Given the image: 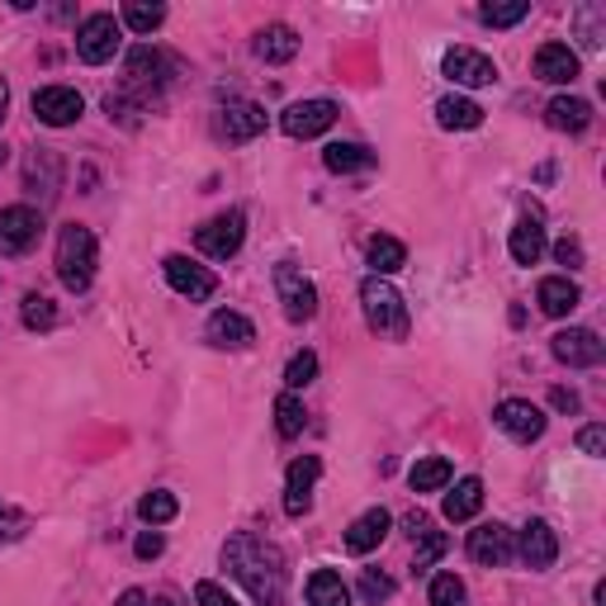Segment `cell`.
<instances>
[{
  "instance_id": "cell-14",
  "label": "cell",
  "mask_w": 606,
  "mask_h": 606,
  "mask_svg": "<svg viewBox=\"0 0 606 606\" xmlns=\"http://www.w3.org/2000/svg\"><path fill=\"white\" fill-rule=\"evenodd\" d=\"M317 474H323V459L317 455H299L290 474H284V517H303L313 507V484H317Z\"/></svg>"
},
{
  "instance_id": "cell-2",
  "label": "cell",
  "mask_w": 606,
  "mask_h": 606,
  "mask_svg": "<svg viewBox=\"0 0 606 606\" xmlns=\"http://www.w3.org/2000/svg\"><path fill=\"white\" fill-rule=\"evenodd\" d=\"M360 313H365V323H370V332H379V337H389V342H403L408 327H412L403 294L379 275H370L360 284Z\"/></svg>"
},
{
  "instance_id": "cell-35",
  "label": "cell",
  "mask_w": 606,
  "mask_h": 606,
  "mask_svg": "<svg viewBox=\"0 0 606 606\" xmlns=\"http://www.w3.org/2000/svg\"><path fill=\"white\" fill-rule=\"evenodd\" d=\"M175 512H181V502H175L166 488L142 493V502H138V517L148 521V526H166V521H175Z\"/></svg>"
},
{
  "instance_id": "cell-31",
  "label": "cell",
  "mask_w": 606,
  "mask_h": 606,
  "mask_svg": "<svg viewBox=\"0 0 606 606\" xmlns=\"http://www.w3.org/2000/svg\"><path fill=\"white\" fill-rule=\"evenodd\" d=\"M309 606H350V587L337 569H317L309 578Z\"/></svg>"
},
{
  "instance_id": "cell-18",
  "label": "cell",
  "mask_w": 606,
  "mask_h": 606,
  "mask_svg": "<svg viewBox=\"0 0 606 606\" xmlns=\"http://www.w3.org/2000/svg\"><path fill=\"white\" fill-rule=\"evenodd\" d=\"M218 123H223V138L228 142H251L266 133V109L257 100H228Z\"/></svg>"
},
{
  "instance_id": "cell-12",
  "label": "cell",
  "mask_w": 606,
  "mask_h": 606,
  "mask_svg": "<svg viewBox=\"0 0 606 606\" xmlns=\"http://www.w3.org/2000/svg\"><path fill=\"white\" fill-rule=\"evenodd\" d=\"M337 115H342V109L332 100H299V105H290L280 115V129L290 138H317V133H327L332 123H337Z\"/></svg>"
},
{
  "instance_id": "cell-44",
  "label": "cell",
  "mask_w": 606,
  "mask_h": 606,
  "mask_svg": "<svg viewBox=\"0 0 606 606\" xmlns=\"http://www.w3.org/2000/svg\"><path fill=\"white\" fill-rule=\"evenodd\" d=\"M554 261H560V266H583V242H578V237H564V242L560 247H554Z\"/></svg>"
},
{
  "instance_id": "cell-3",
  "label": "cell",
  "mask_w": 606,
  "mask_h": 606,
  "mask_svg": "<svg viewBox=\"0 0 606 606\" xmlns=\"http://www.w3.org/2000/svg\"><path fill=\"white\" fill-rule=\"evenodd\" d=\"M57 280L67 284L72 294L90 290L95 280V232L82 228V223H67V228L57 232Z\"/></svg>"
},
{
  "instance_id": "cell-46",
  "label": "cell",
  "mask_w": 606,
  "mask_h": 606,
  "mask_svg": "<svg viewBox=\"0 0 606 606\" xmlns=\"http://www.w3.org/2000/svg\"><path fill=\"white\" fill-rule=\"evenodd\" d=\"M550 403L560 408V412H578V393H573V389H554V393H550Z\"/></svg>"
},
{
  "instance_id": "cell-30",
  "label": "cell",
  "mask_w": 606,
  "mask_h": 606,
  "mask_svg": "<svg viewBox=\"0 0 606 606\" xmlns=\"http://www.w3.org/2000/svg\"><path fill=\"white\" fill-rule=\"evenodd\" d=\"M365 261H370V270L379 280L393 275V270L408 266V247L398 242V237H370V247H365Z\"/></svg>"
},
{
  "instance_id": "cell-37",
  "label": "cell",
  "mask_w": 606,
  "mask_h": 606,
  "mask_svg": "<svg viewBox=\"0 0 606 606\" xmlns=\"http://www.w3.org/2000/svg\"><path fill=\"white\" fill-rule=\"evenodd\" d=\"M526 14H531V0H512V6H484L478 10V20H484L488 29H512L521 24Z\"/></svg>"
},
{
  "instance_id": "cell-32",
  "label": "cell",
  "mask_w": 606,
  "mask_h": 606,
  "mask_svg": "<svg viewBox=\"0 0 606 606\" xmlns=\"http://www.w3.org/2000/svg\"><path fill=\"white\" fill-rule=\"evenodd\" d=\"M455 478V469H451V459H441V455H426V459H418L412 465V474H408V484H412V493H436V488H445Z\"/></svg>"
},
{
  "instance_id": "cell-24",
  "label": "cell",
  "mask_w": 606,
  "mask_h": 606,
  "mask_svg": "<svg viewBox=\"0 0 606 606\" xmlns=\"http://www.w3.org/2000/svg\"><path fill=\"white\" fill-rule=\"evenodd\" d=\"M545 123L560 133H583L587 123H593V105L578 100V95H554L545 105Z\"/></svg>"
},
{
  "instance_id": "cell-17",
  "label": "cell",
  "mask_w": 606,
  "mask_h": 606,
  "mask_svg": "<svg viewBox=\"0 0 606 606\" xmlns=\"http://www.w3.org/2000/svg\"><path fill=\"white\" fill-rule=\"evenodd\" d=\"M166 280H171V290L175 294H185L190 303H204V299H214V290H218V280L209 275L204 266H195L190 257H166Z\"/></svg>"
},
{
  "instance_id": "cell-13",
  "label": "cell",
  "mask_w": 606,
  "mask_h": 606,
  "mask_svg": "<svg viewBox=\"0 0 606 606\" xmlns=\"http://www.w3.org/2000/svg\"><path fill=\"white\" fill-rule=\"evenodd\" d=\"M441 72L451 76L455 86H469V90L498 82V67H493V57H484L478 47H451V53H445V62H441Z\"/></svg>"
},
{
  "instance_id": "cell-49",
  "label": "cell",
  "mask_w": 606,
  "mask_h": 606,
  "mask_svg": "<svg viewBox=\"0 0 606 606\" xmlns=\"http://www.w3.org/2000/svg\"><path fill=\"white\" fill-rule=\"evenodd\" d=\"M148 606H175V602H171V597H152Z\"/></svg>"
},
{
  "instance_id": "cell-27",
  "label": "cell",
  "mask_w": 606,
  "mask_h": 606,
  "mask_svg": "<svg viewBox=\"0 0 606 606\" xmlns=\"http://www.w3.org/2000/svg\"><path fill=\"white\" fill-rule=\"evenodd\" d=\"M436 123L451 133H469L484 123V109H478L469 95H445V100H436Z\"/></svg>"
},
{
  "instance_id": "cell-28",
  "label": "cell",
  "mask_w": 606,
  "mask_h": 606,
  "mask_svg": "<svg viewBox=\"0 0 606 606\" xmlns=\"http://www.w3.org/2000/svg\"><path fill=\"white\" fill-rule=\"evenodd\" d=\"M294 53H299V34L290 24H266L257 34V57L270 62V67H284Z\"/></svg>"
},
{
  "instance_id": "cell-7",
  "label": "cell",
  "mask_w": 606,
  "mask_h": 606,
  "mask_svg": "<svg viewBox=\"0 0 606 606\" xmlns=\"http://www.w3.org/2000/svg\"><path fill=\"white\" fill-rule=\"evenodd\" d=\"M242 237H247V218L232 209V214H218V218L204 223V228L195 232V247H199L209 261H228V257H237V251H242Z\"/></svg>"
},
{
  "instance_id": "cell-38",
  "label": "cell",
  "mask_w": 606,
  "mask_h": 606,
  "mask_svg": "<svg viewBox=\"0 0 606 606\" xmlns=\"http://www.w3.org/2000/svg\"><path fill=\"white\" fill-rule=\"evenodd\" d=\"M313 379H317V356L313 350H299V356L284 365V385H290V393H294V389H309Z\"/></svg>"
},
{
  "instance_id": "cell-9",
  "label": "cell",
  "mask_w": 606,
  "mask_h": 606,
  "mask_svg": "<svg viewBox=\"0 0 606 606\" xmlns=\"http://www.w3.org/2000/svg\"><path fill=\"white\" fill-rule=\"evenodd\" d=\"M512 560H521L531 573H545L560 560V535L550 531V521H526L521 535L512 540Z\"/></svg>"
},
{
  "instance_id": "cell-39",
  "label": "cell",
  "mask_w": 606,
  "mask_h": 606,
  "mask_svg": "<svg viewBox=\"0 0 606 606\" xmlns=\"http://www.w3.org/2000/svg\"><path fill=\"white\" fill-rule=\"evenodd\" d=\"M469 593H465V583L455 578V573H436L432 578V606H465Z\"/></svg>"
},
{
  "instance_id": "cell-20",
  "label": "cell",
  "mask_w": 606,
  "mask_h": 606,
  "mask_svg": "<svg viewBox=\"0 0 606 606\" xmlns=\"http://www.w3.org/2000/svg\"><path fill=\"white\" fill-rule=\"evenodd\" d=\"M535 76L550 86H573L578 82V53L569 43H545L535 53Z\"/></svg>"
},
{
  "instance_id": "cell-42",
  "label": "cell",
  "mask_w": 606,
  "mask_h": 606,
  "mask_svg": "<svg viewBox=\"0 0 606 606\" xmlns=\"http://www.w3.org/2000/svg\"><path fill=\"white\" fill-rule=\"evenodd\" d=\"M195 602H199V606H242V602L228 593V587H218V583H209V578L195 587Z\"/></svg>"
},
{
  "instance_id": "cell-23",
  "label": "cell",
  "mask_w": 606,
  "mask_h": 606,
  "mask_svg": "<svg viewBox=\"0 0 606 606\" xmlns=\"http://www.w3.org/2000/svg\"><path fill=\"white\" fill-rule=\"evenodd\" d=\"M507 251H512L517 266H535L540 257H545V223H540V214H526L512 237H507Z\"/></svg>"
},
{
  "instance_id": "cell-8",
  "label": "cell",
  "mask_w": 606,
  "mask_h": 606,
  "mask_svg": "<svg viewBox=\"0 0 606 606\" xmlns=\"http://www.w3.org/2000/svg\"><path fill=\"white\" fill-rule=\"evenodd\" d=\"M166 57L156 53L152 43H142V47H133L129 53V62H123V95H142L148 100L152 90H162L166 86Z\"/></svg>"
},
{
  "instance_id": "cell-43",
  "label": "cell",
  "mask_w": 606,
  "mask_h": 606,
  "mask_svg": "<svg viewBox=\"0 0 606 606\" xmlns=\"http://www.w3.org/2000/svg\"><path fill=\"white\" fill-rule=\"evenodd\" d=\"M578 451H583V455H593V459L606 455V426H597V422H593V426H583V432H578Z\"/></svg>"
},
{
  "instance_id": "cell-15",
  "label": "cell",
  "mask_w": 606,
  "mask_h": 606,
  "mask_svg": "<svg viewBox=\"0 0 606 606\" xmlns=\"http://www.w3.org/2000/svg\"><path fill=\"white\" fill-rule=\"evenodd\" d=\"M554 356L573 365V370H593V365H602L606 346L593 327H564V332H554Z\"/></svg>"
},
{
  "instance_id": "cell-45",
  "label": "cell",
  "mask_w": 606,
  "mask_h": 606,
  "mask_svg": "<svg viewBox=\"0 0 606 606\" xmlns=\"http://www.w3.org/2000/svg\"><path fill=\"white\" fill-rule=\"evenodd\" d=\"M162 550H166V540L156 535V531H142V535H138V545H133L138 560H156V554H162Z\"/></svg>"
},
{
  "instance_id": "cell-25",
  "label": "cell",
  "mask_w": 606,
  "mask_h": 606,
  "mask_svg": "<svg viewBox=\"0 0 606 606\" xmlns=\"http://www.w3.org/2000/svg\"><path fill=\"white\" fill-rule=\"evenodd\" d=\"M535 303H540V313H550V317H569L583 303V294H578V284H573L569 275H550V280H540Z\"/></svg>"
},
{
  "instance_id": "cell-40",
  "label": "cell",
  "mask_w": 606,
  "mask_h": 606,
  "mask_svg": "<svg viewBox=\"0 0 606 606\" xmlns=\"http://www.w3.org/2000/svg\"><path fill=\"white\" fill-rule=\"evenodd\" d=\"M360 597L370 602V606L389 602V597H393V578H389V573H379V569H365V573H360Z\"/></svg>"
},
{
  "instance_id": "cell-11",
  "label": "cell",
  "mask_w": 606,
  "mask_h": 606,
  "mask_svg": "<svg viewBox=\"0 0 606 606\" xmlns=\"http://www.w3.org/2000/svg\"><path fill=\"white\" fill-rule=\"evenodd\" d=\"M493 422H498L502 432L512 436V441H521V445H531V441L545 436V412H540L531 398H507V403H498Z\"/></svg>"
},
{
  "instance_id": "cell-19",
  "label": "cell",
  "mask_w": 606,
  "mask_h": 606,
  "mask_svg": "<svg viewBox=\"0 0 606 606\" xmlns=\"http://www.w3.org/2000/svg\"><path fill=\"white\" fill-rule=\"evenodd\" d=\"M204 337H209V346H218V350H247L251 342H257V327H251L242 313L218 309L209 317V327H204Z\"/></svg>"
},
{
  "instance_id": "cell-34",
  "label": "cell",
  "mask_w": 606,
  "mask_h": 606,
  "mask_svg": "<svg viewBox=\"0 0 606 606\" xmlns=\"http://www.w3.org/2000/svg\"><path fill=\"white\" fill-rule=\"evenodd\" d=\"M303 422H309V412H303L299 393H280V398H275V432H280L284 441H294V436L303 432Z\"/></svg>"
},
{
  "instance_id": "cell-48",
  "label": "cell",
  "mask_w": 606,
  "mask_h": 606,
  "mask_svg": "<svg viewBox=\"0 0 606 606\" xmlns=\"http://www.w3.org/2000/svg\"><path fill=\"white\" fill-rule=\"evenodd\" d=\"M6 109H10V86L0 82V123H6Z\"/></svg>"
},
{
  "instance_id": "cell-21",
  "label": "cell",
  "mask_w": 606,
  "mask_h": 606,
  "mask_svg": "<svg viewBox=\"0 0 606 606\" xmlns=\"http://www.w3.org/2000/svg\"><path fill=\"white\" fill-rule=\"evenodd\" d=\"M389 526L393 517L385 512V507H370V512H360L356 521H350V531H346V550L350 554H370L385 545V535H389Z\"/></svg>"
},
{
  "instance_id": "cell-4",
  "label": "cell",
  "mask_w": 606,
  "mask_h": 606,
  "mask_svg": "<svg viewBox=\"0 0 606 606\" xmlns=\"http://www.w3.org/2000/svg\"><path fill=\"white\" fill-rule=\"evenodd\" d=\"M275 294H280V309H284L290 323H309V317H317V284L303 275L294 261L275 266Z\"/></svg>"
},
{
  "instance_id": "cell-26",
  "label": "cell",
  "mask_w": 606,
  "mask_h": 606,
  "mask_svg": "<svg viewBox=\"0 0 606 606\" xmlns=\"http://www.w3.org/2000/svg\"><path fill=\"white\" fill-rule=\"evenodd\" d=\"M478 507H484V478H459V484L445 493V521H474L478 517Z\"/></svg>"
},
{
  "instance_id": "cell-10",
  "label": "cell",
  "mask_w": 606,
  "mask_h": 606,
  "mask_svg": "<svg viewBox=\"0 0 606 606\" xmlns=\"http://www.w3.org/2000/svg\"><path fill=\"white\" fill-rule=\"evenodd\" d=\"M82 115H86L82 90H72V86H43V90H34V119L47 123V129H67V123H76Z\"/></svg>"
},
{
  "instance_id": "cell-50",
  "label": "cell",
  "mask_w": 606,
  "mask_h": 606,
  "mask_svg": "<svg viewBox=\"0 0 606 606\" xmlns=\"http://www.w3.org/2000/svg\"><path fill=\"white\" fill-rule=\"evenodd\" d=\"M0 166H6V148H0Z\"/></svg>"
},
{
  "instance_id": "cell-41",
  "label": "cell",
  "mask_w": 606,
  "mask_h": 606,
  "mask_svg": "<svg viewBox=\"0 0 606 606\" xmlns=\"http://www.w3.org/2000/svg\"><path fill=\"white\" fill-rule=\"evenodd\" d=\"M573 20H578V29H583V47H602V24H606V10L602 6H583L578 14H573Z\"/></svg>"
},
{
  "instance_id": "cell-29",
  "label": "cell",
  "mask_w": 606,
  "mask_h": 606,
  "mask_svg": "<svg viewBox=\"0 0 606 606\" xmlns=\"http://www.w3.org/2000/svg\"><path fill=\"white\" fill-rule=\"evenodd\" d=\"M323 162L327 171H337V175H350V171H370L379 156L365 148V142H332V148L323 152Z\"/></svg>"
},
{
  "instance_id": "cell-33",
  "label": "cell",
  "mask_w": 606,
  "mask_h": 606,
  "mask_svg": "<svg viewBox=\"0 0 606 606\" xmlns=\"http://www.w3.org/2000/svg\"><path fill=\"white\" fill-rule=\"evenodd\" d=\"M162 20H166V6H148V0H129V6H123V29H133V34H152V29H162Z\"/></svg>"
},
{
  "instance_id": "cell-5",
  "label": "cell",
  "mask_w": 606,
  "mask_h": 606,
  "mask_svg": "<svg viewBox=\"0 0 606 606\" xmlns=\"http://www.w3.org/2000/svg\"><path fill=\"white\" fill-rule=\"evenodd\" d=\"M119 43H123V24L115 14H86L82 29H76V53H82V62H90V67L115 57Z\"/></svg>"
},
{
  "instance_id": "cell-47",
  "label": "cell",
  "mask_w": 606,
  "mask_h": 606,
  "mask_svg": "<svg viewBox=\"0 0 606 606\" xmlns=\"http://www.w3.org/2000/svg\"><path fill=\"white\" fill-rule=\"evenodd\" d=\"M119 606H148V593H138V587H129V593L119 597Z\"/></svg>"
},
{
  "instance_id": "cell-1",
  "label": "cell",
  "mask_w": 606,
  "mask_h": 606,
  "mask_svg": "<svg viewBox=\"0 0 606 606\" xmlns=\"http://www.w3.org/2000/svg\"><path fill=\"white\" fill-rule=\"evenodd\" d=\"M223 564H228V573L261 606H280L284 583H290V569H284L280 545H270V540L257 535V531H237L228 545H223Z\"/></svg>"
},
{
  "instance_id": "cell-36",
  "label": "cell",
  "mask_w": 606,
  "mask_h": 606,
  "mask_svg": "<svg viewBox=\"0 0 606 606\" xmlns=\"http://www.w3.org/2000/svg\"><path fill=\"white\" fill-rule=\"evenodd\" d=\"M24 327H29V332L57 327V303L47 299V294H29V299H24Z\"/></svg>"
},
{
  "instance_id": "cell-16",
  "label": "cell",
  "mask_w": 606,
  "mask_h": 606,
  "mask_svg": "<svg viewBox=\"0 0 606 606\" xmlns=\"http://www.w3.org/2000/svg\"><path fill=\"white\" fill-rule=\"evenodd\" d=\"M469 560L484 569L512 564V531H507L502 521H484L478 531H469Z\"/></svg>"
},
{
  "instance_id": "cell-22",
  "label": "cell",
  "mask_w": 606,
  "mask_h": 606,
  "mask_svg": "<svg viewBox=\"0 0 606 606\" xmlns=\"http://www.w3.org/2000/svg\"><path fill=\"white\" fill-rule=\"evenodd\" d=\"M408 531H412V545H418V554H412V569H418V573H426V569H432V564L441 560L445 550H451V535L436 531V526L426 521L422 512H412V517H408Z\"/></svg>"
},
{
  "instance_id": "cell-6",
  "label": "cell",
  "mask_w": 606,
  "mask_h": 606,
  "mask_svg": "<svg viewBox=\"0 0 606 606\" xmlns=\"http://www.w3.org/2000/svg\"><path fill=\"white\" fill-rule=\"evenodd\" d=\"M43 237V214L29 209V204H10L0 209V257H24Z\"/></svg>"
}]
</instances>
